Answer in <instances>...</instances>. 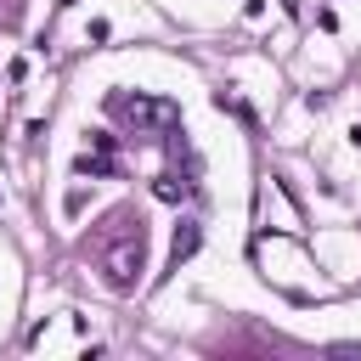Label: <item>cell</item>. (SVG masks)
Returning a JSON list of instances; mask_svg holds the SVG:
<instances>
[{
  "mask_svg": "<svg viewBox=\"0 0 361 361\" xmlns=\"http://www.w3.org/2000/svg\"><path fill=\"white\" fill-rule=\"evenodd\" d=\"M141 265H147V231H141V214L124 209V226H118V243L102 248V282L113 293H130L141 282Z\"/></svg>",
  "mask_w": 361,
  "mask_h": 361,
  "instance_id": "1",
  "label": "cell"
},
{
  "mask_svg": "<svg viewBox=\"0 0 361 361\" xmlns=\"http://www.w3.org/2000/svg\"><path fill=\"white\" fill-rule=\"evenodd\" d=\"M107 113L113 118H124L135 135H147V141H164V130H175L180 124V107L169 102V96H130V90H107Z\"/></svg>",
  "mask_w": 361,
  "mask_h": 361,
  "instance_id": "2",
  "label": "cell"
},
{
  "mask_svg": "<svg viewBox=\"0 0 361 361\" xmlns=\"http://www.w3.org/2000/svg\"><path fill=\"white\" fill-rule=\"evenodd\" d=\"M197 243H203L197 220H180V231H175V243H169V259H175V265H180V259H192V254H197Z\"/></svg>",
  "mask_w": 361,
  "mask_h": 361,
  "instance_id": "3",
  "label": "cell"
},
{
  "mask_svg": "<svg viewBox=\"0 0 361 361\" xmlns=\"http://www.w3.org/2000/svg\"><path fill=\"white\" fill-rule=\"evenodd\" d=\"M73 169H79V175H118V158H113V152H85Z\"/></svg>",
  "mask_w": 361,
  "mask_h": 361,
  "instance_id": "4",
  "label": "cell"
},
{
  "mask_svg": "<svg viewBox=\"0 0 361 361\" xmlns=\"http://www.w3.org/2000/svg\"><path fill=\"white\" fill-rule=\"evenodd\" d=\"M152 192H158L164 203H180V197H186V180H175V175H158V180H152Z\"/></svg>",
  "mask_w": 361,
  "mask_h": 361,
  "instance_id": "5",
  "label": "cell"
}]
</instances>
